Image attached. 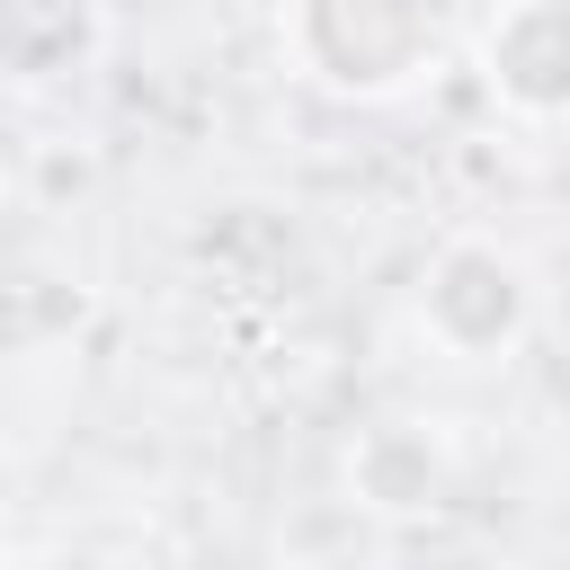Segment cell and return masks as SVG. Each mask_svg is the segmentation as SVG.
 <instances>
[{
    "label": "cell",
    "mask_w": 570,
    "mask_h": 570,
    "mask_svg": "<svg viewBox=\"0 0 570 570\" xmlns=\"http://www.w3.org/2000/svg\"><path fill=\"white\" fill-rule=\"evenodd\" d=\"M525 312H534V285H525V267H517L508 249H490V240H454V249L428 267V285H419V321H428L454 356H499V347H517Z\"/></svg>",
    "instance_id": "cell-2"
},
{
    "label": "cell",
    "mask_w": 570,
    "mask_h": 570,
    "mask_svg": "<svg viewBox=\"0 0 570 570\" xmlns=\"http://www.w3.org/2000/svg\"><path fill=\"white\" fill-rule=\"evenodd\" d=\"M107 9L98 0H0V71L9 80H62L98 53Z\"/></svg>",
    "instance_id": "cell-4"
},
{
    "label": "cell",
    "mask_w": 570,
    "mask_h": 570,
    "mask_svg": "<svg viewBox=\"0 0 570 570\" xmlns=\"http://www.w3.org/2000/svg\"><path fill=\"white\" fill-rule=\"evenodd\" d=\"M481 71L525 116H570V0H508L481 27Z\"/></svg>",
    "instance_id": "cell-3"
},
{
    "label": "cell",
    "mask_w": 570,
    "mask_h": 570,
    "mask_svg": "<svg viewBox=\"0 0 570 570\" xmlns=\"http://www.w3.org/2000/svg\"><path fill=\"white\" fill-rule=\"evenodd\" d=\"M294 53L338 98H392L436 62L428 0H294Z\"/></svg>",
    "instance_id": "cell-1"
}]
</instances>
